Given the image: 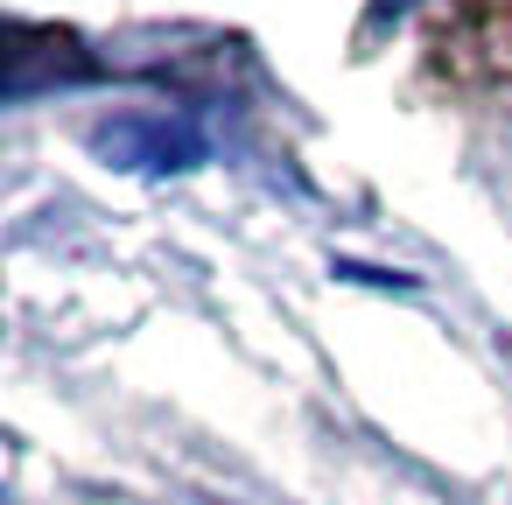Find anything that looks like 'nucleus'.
Instances as JSON below:
<instances>
[{
  "label": "nucleus",
  "mask_w": 512,
  "mask_h": 505,
  "mask_svg": "<svg viewBox=\"0 0 512 505\" xmlns=\"http://www.w3.org/2000/svg\"><path fill=\"white\" fill-rule=\"evenodd\" d=\"M92 155L106 169H127V176H190L211 162V141L197 120L169 113V106H127V113H106L92 134Z\"/></svg>",
  "instance_id": "nucleus-1"
}]
</instances>
